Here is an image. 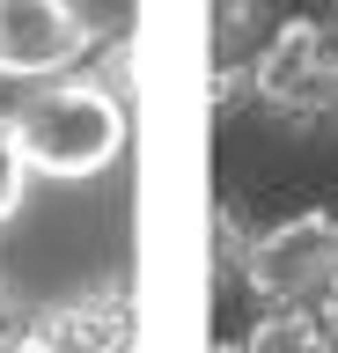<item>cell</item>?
Listing matches in <instances>:
<instances>
[{
    "instance_id": "obj_1",
    "label": "cell",
    "mask_w": 338,
    "mask_h": 353,
    "mask_svg": "<svg viewBox=\"0 0 338 353\" xmlns=\"http://www.w3.org/2000/svg\"><path fill=\"white\" fill-rule=\"evenodd\" d=\"M8 125L30 162V184H96L118 170V154L133 140V96L81 66V74L23 88L8 103Z\"/></svg>"
},
{
    "instance_id": "obj_2",
    "label": "cell",
    "mask_w": 338,
    "mask_h": 353,
    "mask_svg": "<svg viewBox=\"0 0 338 353\" xmlns=\"http://www.w3.org/2000/svg\"><path fill=\"white\" fill-rule=\"evenodd\" d=\"M96 44H103V30L89 22L81 0H0V88L8 96L81 74L96 59Z\"/></svg>"
},
{
    "instance_id": "obj_3",
    "label": "cell",
    "mask_w": 338,
    "mask_h": 353,
    "mask_svg": "<svg viewBox=\"0 0 338 353\" xmlns=\"http://www.w3.org/2000/svg\"><path fill=\"white\" fill-rule=\"evenodd\" d=\"M331 243H338V214H324V206L272 221V228H257V243H250V258H243V287L265 309H309V302H324L331 280H338Z\"/></svg>"
},
{
    "instance_id": "obj_4",
    "label": "cell",
    "mask_w": 338,
    "mask_h": 353,
    "mask_svg": "<svg viewBox=\"0 0 338 353\" xmlns=\"http://www.w3.org/2000/svg\"><path fill=\"white\" fill-rule=\"evenodd\" d=\"M30 162H23V148H15V125H8V110H0V236L23 221V206H30Z\"/></svg>"
},
{
    "instance_id": "obj_5",
    "label": "cell",
    "mask_w": 338,
    "mask_h": 353,
    "mask_svg": "<svg viewBox=\"0 0 338 353\" xmlns=\"http://www.w3.org/2000/svg\"><path fill=\"white\" fill-rule=\"evenodd\" d=\"M206 96H213V110L243 103V96H250V59H213V81H206Z\"/></svg>"
},
{
    "instance_id": "obj_6",
    "label": "cell",
    "mask_w": 338,
    "mask_h": 353,
    "mask_svg": "<svg viewBox=\"0 0 338 353\" xmlns=\"http://www.w3.org/2000/svg\"><path fill=\"white\" fill-rule=\"evenodd\" d=\"M213 353H250V346H243V339H221V346H213Z\"/></svg>"
},
{
    "instance_id": "obj_7",
    "label": "cell",
    "mask_w": 338,
    "mask_h": 353,
    "mask_svg": "<svg viewBox=\"0 0 338 353\" xmlns=\"http://www.w3.org/2000/svg\"><path fill=\"white\" fill-rule=\"evenodd\" d=\"M8 353H15V346H8Z\"/></svg>"
}]
</instances>
